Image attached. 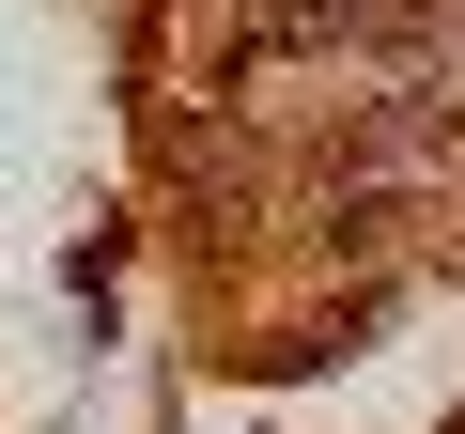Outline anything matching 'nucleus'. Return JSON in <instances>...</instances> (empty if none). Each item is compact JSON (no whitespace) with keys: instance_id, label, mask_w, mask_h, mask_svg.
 Masks as SVG:
<instances>
[{"instance_id":"nucleus-1","label":"nucleus","mask_w":465,"mask_h":434,"mask_svg":"<svg viewBox=\"0 0 465 434\" xmlns=\"http://www.w3.org/2000/svg\"><path fill=\"white\" fill-rule=\"evenodd\" d=\"M450 140H465V94H372L326 155H341V171H419V155H450Z\"/></svg>"},{"instance_id":"nucleus-2","label":"nucleus","mask_w":465,"mask_h":434,"mask_svg":"<svg viewBox=\"0 0 465 434\" xmlns=\"http://www.w3.org/2000/svg\"><path fill=\"white\" fill-rule=\"evenodd\" d=\"M341 32H372V0H249V63H295V47H341Z\"/></svg>"}]
</instances>
